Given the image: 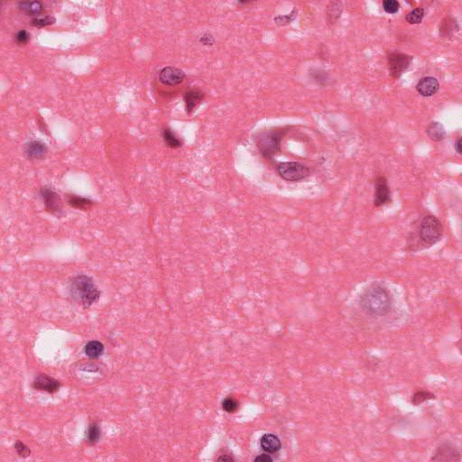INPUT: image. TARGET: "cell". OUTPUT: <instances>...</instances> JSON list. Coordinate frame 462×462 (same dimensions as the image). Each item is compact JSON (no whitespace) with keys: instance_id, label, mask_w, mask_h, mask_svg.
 <instances>
[{"instance_id":"obj_10","label":"cell","mask_w":462,"mask_h":462,"mask_svg":"<svg viewBox=\"0 0 462 462\" xmlns=\"http://www.w3.org/2000/svg\"><path fill=\"white\" fill-rule=\"evenodd\" d=\"M391 200V192L384 176H379L374 181V205L381 207Z\"/></svg>"},{"instance_id":"obj_21","label":"cell","mask_w":462,"mask_h":462,"mask_svg":"<svg viewBox=\"0 0 462 462\" xmlns=\"http://www.w3.org/2000/svg\"><path fill=\"white\" fill-rule=\"evenodd\" d=\"M100 437H101V429L99 423L95 421L91 422L88 425V430L86 432V437H85L86 442L88 445L97 444L100 440Z\"/></svg>"},{"instance_id":"obj_4","label":"cell","mask_w":462,"mask_h":462,"mask_svg":"<svg viewBox=\"0 0 462 462\" xmlns=\"http://www.w3.org/2000/svg\"><path fill=\"white\" fill-rule=\"evenodd\" d=\"M443 234V227L438 218L433 215L423 217L419 227L420 239L424 246L437 244Z\"/></svg>"},{"instance_id":"obj_17","label":"cell","mask_w":462,"mask_h":462,"mask_svg":"<svg viewBox=\"0 0 462 462\" xmlns=\"http://www.w3.org/2000/svg\"><path fill=\"white\" fill-rule=\"evenodd\" d=\"M426 133L430 139L434 142L442 141L446 136V130L443 125L437 121H433L428 126Z\"/></svg>"},{"instance_id":"obj_2","label":"cell","mask_w":462,"mask_h":462,"mask_svg":"<svg viewBox=\"0 0 462 462\" xmlns=\"http://www.w3.org/2000/svg\"><path fill=\"white\" fill-rule=\"evenodd\" d=\"M69 293L71 299L84 308L90 307L100 297L99 288L92 278L86 275H78L70 279Z\"/></svg>"},{"instance_id":"obj_12","label":"cell","mask_w":462,"mask_h":462,"mask_svg":"<svg viewBox=\"0 0 462 462\" xmlns=\"http://www.w3.org/2000/svg\"><path fill=\"white\" fill-rule=\"evenodd\" d=\"M440 88V83L436 78L424 77L421 78L416 85V90L422 97H432L437 93Z\"/></svg>"},{"instance_id":"obj_20","label":"cell","mask_w":462,"mask_h":462,"mask_svg":"<svg viewBox=\"0 0 462 462\" xmlns=\"http://www.w3.org/2000/svg\"><path fill=\"white\" fill-rule=\"evenodd\" d=\"M343 10V6L341 2H330L327 7V21L328 23L330 24H333L338 21V19L340 18L341 13Z\"/></svg>"},{"instance_id":"obj_25","label":"cell","mask_w":462,"mask_h":462,"mask_svg":"<svg viewBox=\"0 0 462 462\" xmlns=\"http://www.w3.org/2000/svg\"><path fill=\"white\" fill-rule=\"evenodd\" d=\"M424 16H425V10L422 7H416L406 15L405 19H406V22H408L410 24H418L421 23Z\"/></svg>"},{"instance_id":"obj_35","label":"cell","mask_w":462,"mask_h":462,"mask_svg":"<svg viewBox=\"0 0 462 462\" xmlns=\"http://www.w3.org/2000/svg\"><path fill=\"white\" fill-rule=\"evenodd\" d=\"M218 460H219V461H222V462H231V461H233V459L230 458V457H229V458H228V457H221V458H219Z\"/></svg>"},{"instance_id":"obj_22","label":"cell","mask_w":462,"mask_h":462,"mask_svg":"<svg viewBox=\"0 0 462 462\" xmlns=\"http://www.w3.org/2000/svg\"><path fill=\"white\" fill-rule=\"evenodd\" d=\"M68 203L75 209L86 211L93 205V201L88 198H84V197L76 196V195H70L68 197Z\"/></svg>"},{"instance_id":"obj_27","label":"cell","mask_w":462,"mask_h":462,"mask_svg":"<svg viewBox=\"0 0 462 462\" xmlns=\"http://www.w3.org/2000/svg\"><path fill=\"white\" fill-rule=\"evenodd\" d=\"M382 5L387 14H396L400 8V4L396 0H385Z\"/></svg>"},{"instance_id":"obj_26","label":"cell","mask_w":462,"mask_h":462,"mask_svg":"<svg viewBox=\"0 0 462 462\" xmlns=\"http://www.w3.org/2000/svg\"><path fill=\"white\" fill-rule=\"evenodd\" d=\"M55 21L56 19L52 16H39L32 19L31 24L37 28H42L53 24L55 23Z\"/></svg>"},{"instance_id":"obj_18","label":"cell","mask_w":462,"mask_h":462,"mask_svg":"<svg viewBox=\"0 0 462 462\" xmlns=\"http://www.w3.org/2000/svg\"><path fill=\"white\" fill-rule=\"evenodd\" d=\"M18 7L28 16H36L41 14L44 10V4L41 1H26L18 3Z\"/></svg>"},{"instance_id":"obj_15","label":"cell","mask_w":462,"mask_h":462,"mask_svg":"<svg viewBox=\"0 0 462 462\" xmlns=\"http://www.w3.org/2000/svg\"><path fill=\"white\" fill-rule=\"evenodd\" d=\"M260 446L264 451L273 454L281 450V440L275 434L267 433L263 435L260 439Z\"/></svg>"},{"instance_id":"obj_1","label":"cell","mask_w":462,"mask_h":462,"mask_svg":"<svg viewBox=\"0 0 462 462\" xmlns=\"http://www.w3.org/2000/svg\"><path fill=\"white\" fill-rule=\"evenodd\" d=\"M392 297L383 285L374 283L367 287L359 297V305L367 314L383 317L392 309Z\"/></svg>"},{"instance_id":"obj_9","label":"cell","mask_w":462,"mask_h":462,"mask_svg":"<svg viewBox=\"0 0 462 462\" xmlns=\"http://www.w3.org/2000/svg\"><path fill=\"white\" fill-rule=\"evenodd\" d=\"M185 77L183 70L174 66L164 67L159 72V81L166 86L179 85L184 82Z\"/></svg>"},{"instance_id":"obj_32","label":"cell","mask_w":462,"mask_h":462,"mask_svg":"<svg viewBox=\"0 0 462 462\" xmlns=\"http://www.w3.org/2000/svg\"><path fill=\"white\" fill-rule=\"evenodd\" d=\"M199 42L205 46H212L215 44L216 40L214 36L211 34H204L199 37Z\"/></svg>"},{"instance_id":"obj_24","label":"cell","mask_w":462,"mask_h":462,"mask_svg":"<svg viewBox=\"0 0 462 462\" xmlns=\"http://www.w3.org/2000/svg\"><path fill=\"white\" fill-rule=\"evenodd\" d=\"M163 139L167 147L174 149L181 147L182 144L181 139H179L178 136L169 129H165L163 131Z\"/></svg>"},{"instance_id":"obj_19","label":"cell","mask_w":462,"mask_h":462,"mask_svg":"<svg viewBox=\"0 0 462 462\" xmlns=\"http://www.w3.org/2000/svg\"><path fill=\"white\" fill-rule=\"evenodd\" d=\"M459 24L452 18H446L440 25V35L442 37H451L459 31Z\"/></svg>"},{"instance_id":"obj_16","label":"cell","mask_w":462,"mask_h":462,"mask_svg":"<svg viewBox=\"0 0 462 462\" xmlns=\"http://www.w3.org/2000/svg\"><path fill=\"white\" fill-rule=\"evenodd\" d=\"M105 347L99 340H90L84 347V353L90 359H98L103 355Z\"/></svg>"},{"instance_id":"obj_5","label":"cell","mask_w":462,"mask_h":462,"mask_svg":"<svg viewBox=\"0 0 462 462\" xmlns=\"http://www.w3.org/2000/svg\"><path fill=\"white\" fill-rule=\"evenodd\" d=\"M277 172L287 181H302L310 175V168L299 162L281 163L277 166Z\"/></svg>"},{"instance_id":"obj_28","label":"cell","mask_w":462,"mask_h":462,"mask_svg":"<svg viewBox=\"0 0 462 462\" xmlns=\"http://www.w3.org/2000/svg\"><path fill=\"white\" fill-rule=\"evenodd\" d=\"M296 16H297V9L294 8V9H293V11L291 12V14L286 15V16H278L274 20L277 24L285 25V24L293 22L294 18H296Z\"/></svg>"},{"instance_id":"obj_14","label":"cell","mask_w":462,"mask_h":462,"mask_svg":"<svg viewBox=\"0 0 462 462\" xmlns=\"http://www.w3.org/2000/svg\"><path fill=\"white\" fill-rule=\"evenodd\" d=\"M205 94L198 88H193L183 94V101L185 105V111L191 114L195 108L204 99Z\"/></svg>"},{"instance_id":"obj_11","label":"cell","mask_w":462,"mask_h":462,"mask_svg":"<svg viewBox=\"0 0 462 462\" xmlns=\"http://www.w3.org/2000/svg\"><path fill=\"white\" fill-rule=\"evenodd\" d=\"M62 384L60 381L46 374H37L32 383V387L35 390L49 394L58 392Z\"/></svg>"},{"instance_id":"obj_8","label":"cell","mask_w":462,"mask_h":462,"mask_svg":"<svg viewBox=\"0 0 462 462\" xmlns=\"http://www.w3.org/2000/svg\"><path fill=\"white\" fill-rule=\"evenodd\" d=\"M40 196L47 211L55 216H60L63 214L62 200L54 191L50 188L43 187L40 190Z\"/></svg>"},{"instance_id":"obj_6","label":"cell","mask_w":462,"mask_h":462,"mask_svg":"<svg viewBox=\"0 0 462 462\" xmlns=\"http://www.w3.org/2000/svg\"><path fill=\"white\" fill-rule=\"evenodd\" d=\"M389 74L393 79H399L409 69L413 63V56L403 53H391L388 55Z\"/></svg>"},{"instance_id":"obj_13","label":"cell","mask_w":462,"mask_h":462,"mask_svg":"<svg viewBox=\"0 0 462 462\" xmlns=\"http://www.w3.org/2000/svg\"><path fill=\"white\" fill-rule=\"evenodd\" d=\"M48 152L46 146L40 141H30L24 147V154L31 160H41Z\"/></svg>"},{"instance_id":"obj_7","label":"cell","mask_w":462,"mask_h":462,"mask_svg":"<svg viewBox=\"0 0 462 462\" xmlns=\"http://www.w3.org/2000/svg\"><path fill=\"white\" fill-rule=\"evenodd\" d=\"M462 461V453L457 446L451 442H443L440 444L433 452L431 462H454Z\"/></svg>"},{"instance_id":"obj_31","label":"cell","mask_w":462,"mask_h":462,"mask_svg":"<svg viewBox=\"0 0 462 462\" xmlns=\"http://www.w3.org/2000/svg\"><path fill=\"white\" fill-rule=\"evenodd\" d=\"M15 40L18 44H26L30 40V34L26 30H20L15 35Z\"/></svg>"},{"instance_id":"obj_34","label":"cell","mask_w":462,"mask_h":462,"mask_svg":"<svg viewBox=\"0 0 462 462\" xmlns=\"http://www.w3.org/2000/svg\"><path fill=\"white\" fill-rule=\"evenodd\" d=\"M455 149L457 152L460 154H462V138H459L455 144Z\"/></svg>"},{"instance_id":"obj_30","label":"cell","mask_w":462,"mask_h":462,"mask_svg":"<svg viewBox=\"0 0 462 462\" xmlns=\"http://www.w3.org/2000/svg\"><path fill=\"white\" fill-rule=\"evenodd\" d=\"M222 407L227 413H234L238 409L239 404L233 398L228 397L223 401Z\"/></svg>"},{"instance_id":"obj_23","label":"cell","mask_w":462,"mask_h":462,"mask_svg":"<svg viewBox=\"0 0 462 462\" xmlns=\"http://www.w3.org/2000/svg\"><path fill=\"white\" fill-rule=\"evenodd\" d=\"M436 396L435 395L433 394L428 390H424V389H421V390H418L416 391L413 396H412V398H411V402L412 404L414 405H420V404H423L424 402L426 401H429V400H433V399H435Z\"/></svg>"},{"instance_id":"obj_3","label":"cell","mask_w":462,"mask_h":462,"mask_svg":"<svg viewBox=\"0 0 462 462\" xmlns=\"http://www.w3.org/2000/svg\"><path fill=\"white\" fill-rule=\"evenodd\" d=\"M286 129H271L262 132L257 139V146L259 152L266 159H273L281 151V142Z\"/></svg>"},{"instance_id":"obj_33","label":"cell","mask_w":462,"mask_h":462,"mask_svg":"<svg viewBox=\"0 0 462 462\" xmlns=\"http://www.w3.org/2000/svg\"><path fill=\"white\" fill-rule=\"evenodd\" d=\"M255 462H273V459H272V458H271L269 455H266V454H262V455H259V456L257 457V458L255 459Z\"/></svg>"},{"instance_id":"obj_29","label":"cell","mask_w":462,"mask_h":462,"mask_svg":"<svg viewBox=\"0 0 462 462\" xmlns=\"http://www.w3.org/2000/svg\"><path fill=\"white\" fill-rule=\"evenodd\" d=\"M15 450L17 451L18 455L21 458H27L31 455V450L28 446L24 444L21 440H17L15 443Z\"/></svg>"}]
</instances>
